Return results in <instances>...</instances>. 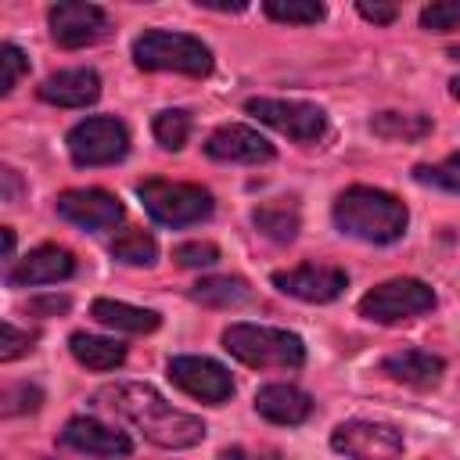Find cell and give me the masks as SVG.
Masks as SVG:
<instances>
[{"instance_id": "6da1fadb", "label": "cell", "mask_w": 460, "mask_h": 460, "mask_svg": "<svg viewBox=\"0 0 460 460\" xmlns=\"http://www.w3.org/2000/svg\"><path fill=\"white\" fill-rule=\"evenodd\" d=\"M97 402L104 410H111L115 417L129 420L137 431H144L147 442H155L162 449H187L205 438V424L194 413L176 410L158 388H151L144 381L108 385L97 392Z\"/></svg>"}, {"instance_id": "7a4b0ae2", "label": "cell", "mask_w": 460, "mask_h": 460, "mask_svg": "<svg viewBox=\"0 0 460 460\" xmlns=\"http://www.w3.org/2000/svg\"><path fill=\"white\" fill-rule=\"evenodd\" d=\"M334 223L341 234L359 237L367 244H392L406 234L410 212L395 194L359 183L334 198Z\"/></svg>"}, {"instance_id": "3957f363", "label": "cell", "mask_w": 460, "mask_h": 460, "mask_svg": "<svg viewBox=\"0 0 460 460\" xmlns=\"http://www.w3.org/2000/svg\"><path fill=\"white\" fill-rule=\"evenodd\" d=\"M223 349L241 359L244 367H277V370H298L305 363V345L298 334L266 327V323H230L223 331Z\"/></svg>"}, {"instance_id": "277c9868", "label": "cell", "mask_w": 460, "mask_h": 460, "mask_svg": "<svg viewBox=\"0 0 460 460\" xmlns=\"http://www.w3.org/2000/svg\"><path fill=\"white\" fill-rule=\"evenodd\" d=\"M133 61L144 72H183V75H208L212 72V50L187 32L169 29H147L133 40Z\"/></svg>"}, {"instance_id": "5b68a950", "label": "cell", "mask_w": 460, "mask_h": 460, "mask_svg": "<svg viewBox=\"0 0 460 460\" xmlns=\"http://www.w3.org/2000/svg\"><path fill=\"white\" fill-rule=\"evenodd\" d=\"M137 194L147 208V216L162 226H190L212 216V194L198 183H169V180H144L137 183Z\"/></svg>"}, {"instance_id": "8992f818", "label": "cell", "mask_w": 460, "mask_h": 460, "mask_svg": "<svg viewBox=\"0 0 460 460\" xmlns=\"http://www.w3.org/2000/svg\"><path fill=\"white\" fill-rule=\"evenodd\" d=\"M435 309V291L417 277H392L359 298V316L374 323H399Z\"/></svg>"}, {"instance_id": "52a82bcc", "label": "cell", "mask_w": 460, "mask_h": 460, "mask_svg": "<svg viewBox=\"0 0 460 460\" xmlns=\"http://www.w3.org/2000/svg\"><path fill=\"white\" fill-rule=\"evenodd\" d=\"M126 151H129V133L111 115H93L68 129V155L75 165H111L122 162Z\"/></svg>"}, {"instance_id": "ba28073f", "label": "cell", "mask_w": 460, "mask_h": 460, "mask_svg": "<svg viewBox=\"0 0 460 460\" xmlns=\"http://www.w3.org/2000/svg\"><path fill=\"white\" fill-rule=\"evenodd\" d=\"M248 115H255L259 122L273 126L277 133L298 140V144H316L327 129V115L320 104L309 101H284V97H252L244 104Z\"/></svg>"}, {"instance_id": "9c48e42d", "label": "cell", "mask_w": 460, "mask_h": 460, "mask_svg": "<svg viewBox=\"0 0 460 460\" xmlns=\"http://www.w3.org/2000/svg\"><path fill=\"white\" fill-rule=\"evenodd\" d=\"M331 449L349 460H395L402 453V435L381 420H341L331 431Z\"/></svg>"}, {"instance_id": "30bf717a", "label": "cell", "mask_w": 460, "mask_h": 460, "mask_svg": "<svg viewBox=\"0 0 460 460\" xmlns=\"http://www.w3.org/2000/svg\"><path fill=\"white\" fill-rule=\"evenodd\" d=\"M58 216L79 230H111L115 223H122L126 208L122 201L111 194V190H101V187H75V190H65L58 194L54 201Z\"/></svg>"}, {"instance_id": "8fae6325", "label": "cell", "mask_w": 460, "mask_h": 460, "mask_svg": "<svg viewBox=\"0 0 460 460\" xmlns=\"http://www.w3.org/2000/svg\"><path fill=\"white\" fill-rule=\"evenodd\" d=\"M50 18V36L58 47L65 50H79L86 43H97L108 32V14L97 4H83V0H61L47 11Z\"/></svg>"}, {"instance_id": "7c38bea8", "label": "cell", "mask_w": 460, "mask_h": 460, "mask_svg": "<svg viewBox=\"0 0 460 460\" xmlns=\"http://www.w3.org/2000/svg\"><path fill=\"white\" fill-rule=\"evenodd\" d=\"M169 377L176 388H183L187 395L201 399V402H226L234 395V381L226 374L223 363L208 359V356H172L169 359Z\"/></svg>"}, {"instance_id": "4fadbf2b", "label": "cell", "mask_w": 460, "mask_h": 460, "mask_svg": "<svg viewBox=\"0 0 460 460\" xmlns=\"http://www.w3.org/2000/svg\"><path fill=\"white\" fill-rule=\"evenodd\" d=\"M273 288L302 302H334L349 288V277L331 262H302L295 270L273 273Z\"/></svg>"}, {"instance_id": "5bb4252c", "label": "cell", "mask_w": 460, "mask_h": 460, "mask_svg": "<svg viewBox=\"0 0 460 460\" xmlns=\"http://www.w3.org/2000/svg\"><path fill=\"white\" fill-rule=\"evenodd\" d=\"M61 446L75 449V453H90V456H129L133 453V442L126 431L111 428V424H101L93 417H72L65 428H61Z\"/></svg>"}, {"instance_id": "9a60e30c", "label": "cell", "mask_w": 460, "mask_h": 460, "mask_svg": "<svg viewBox=\"0 0 460 460\" xmlns=\"http://www.w3.org/2000/svg\"><path fill=\"white\" fill-rule=\"evenodd\" d=\"M205 155L216 158V162H244V165H255V162H270L273 158V144L262 133H255L252 126L230 122V126H219L216 133H208Z\"/></svg>"}, {"instance_id": "2e32d148", "label": "cell", "mask_w": 460, "mask_h": 460, "mask_svg": "<svg viewBox=\"0 0 460 460\" xmlns=\"http://www.w3.org/2000/svg\"><path fill=\"white\" fill-rule=\"evenodd\" d=\"M75 273V259L68 248L58 244H40L32 248L18 266L7 270V284L11 288H32V284H58L65 277Z\"/></svg>"}, {"instance_id": "e0dca14e", "label": "cell", "mask_w": 460, "mask_h": 460, "mask_svg": "<svg viewBox=\"0 0 460 460\" xmlns=\"http://www.w3.org/2000/svg\"><path fill=\"white\" fill-rule=\"evenodd\" d=\"M40 97L58 108H86L101 97V75L93 68H65L40 83Z\"/></svg>"}, {"instance_id": "ac0fdd59", "label": "cell", "mask_w": 460, "mask_h": 460, "mask_svg": "<svg viewBox=\"0 0 460 460\" xmlns=\"http://www.w3.org/2000/svg\"><path fill=\"white\" fill-rule=\"evenodd\" d=\"M255 410H259V417L291 428V424L309 420L313 399H309V392H302L295 385H262L255 392Z\"/></svg>"}, {"instance_id": "d6986e66", "label": "cell", "mask_w": 460, "mask_h": 460, "mask_svg": "<svg viewBox=\"0 0 460 460\" xmlns=\"http://www.w3.org/2000/svg\"><path fill=\"white\" fill-rule=\"evenodd\" d=\"M381 370L392 381H402V385H413V388H431V385H438V377L446 370V359L435 356V352H424V349H402V352L385 356Z\"/></svg>"}, {"instance_id": "ffe728a7", "label": "cell", "mask_w": 460, "mask_h": 460, "mask_svg": "<svg viewBox=\"0 0 460 460\" xmlns=\"http://www.w3.org/2000/svg\"><path fill=\"white\" fill-rule=\"evenodd\" d=\"M90 316L111 331H126V334H147L162 323V316L155 309H140L129 302H115V298H97L90 305Z\"/></svg>"}, {"instance_id": "44dd1931", "label": "cell", "mask_w": 460, "mask_h": 460, "mask_svg": "<svg viewBox=\"0 0 460 460\" xmlns=\"http://www.w3.org/2000/svg\"><path fill=\"white\" fill-rule=\"evenodd\" d=\"M68 349H72V356H75L83 367H90V370H115V367H122V359H126V349H122L119 341L97 338V334H86V331H75V334L68 338Z\"/></svg>"}, {"instance_id": "7402d4cb", "label": "cell", "mask_w": 460, "mask_h": 460, "mask_svg": "<svg viewBox=\"0 0 460 460\" xmlns=\"http://www.w3.org/2000/svg\"><path fill=\"white\" fill-rule=\"evenodd\" d=\"M252 223L262 237H270L277 244H288V241H295V234L302 226V216L291 201H270V205H259L252 212Z\"/></svg>"}, {"instance_id": "603a6c76", "label": "cell", "mask_w": 460, "mask_h": 460, "mask_svg": "<svg viewBox=\"0 0 460 460\" xmlns=\"http://www.w3.org/2000/svg\"><path fill=\"white\" fill-rule=\"evenodd\" d=\"M190 298L201 305H212V309H230V305L248 302L252 288L241 277H201L198 284H190Z\"/></svg>"}, {"instance_id": "cb8c5ba5", "label": "cell", "mask_w": 460, "mask_h": 460, "mask_svg": "<svg viewBox=\"0 0 460 460\" xmlns=\"http://www.w3.org/2000/svg\"><path fill=\"white\" fill-rule=\"evenodd\" d=\"M370 133L381 140H424L431 133V119L417 111H377L370 119Z\"/></svg>"}, {"instance_id": "d4e9b609", "label": "cell", "mask_w": 460, "mask_h": 460, "mask_svg": "<svg viewBox=\"0 0 460 460\" xmlns=\"http://www.w3.org/2000/svg\"><path fill=\"white\" fill-rule=\"evenodd\" d=\"M111 255L119 262H126V266H151L158 259V244L144 230H126L122 237L111 241Z\"/></svg>"}, {"instance_id": "484cf974", "label": "cell", "mask_w": 460, "mask_h": 460, "mask_svg": "<svg viewBox=\"0 0 460 460\" xmlns=\"http://www.w3.org/2000/svg\"><path fill=\"white\" fill-rule=\"evenodd\" d=\"M262 11L273 22H288V25H316L323 18V4L316 0H266Z\"/></svg>"}, {"instance_id": "4316f807", "label": "cell", "mask_w": 460, "mask_h": 460, "mask_svg": "<svg viewBox=\"0 0 460 460\" xmlns=\"http://www.w3.org/2000/svg\"><path fill=\"white\" fill-rule=\"evenodd\" d=\"M190 137V115L180 111V108H165L155 115V140L169 151H180Z\"/></svg>"}, {"instance_id": "83f0119b", "label": "cell", "mask_w": 460, "mask_h": 460, "mask_svg": "<svg viewBox=\"0 0 460 460\" xmlns=\"http://www.w3.org/2000/svg\"><path fill=\"white\" fill-rule=\"evenodd\" d=\"M413 180L460 194V151L449 155V158H442L438 165H417V169H413Z\"/></svg>"}, {"instance_id": "f1b7e54d", "label": "cell", "mask_w": 460, "mask_h": 460, "mask_svg": "<svg viewBox=\"0 0 460 460\" xmlns=\"http://www.w3.org/2000/svg\"><path fill=\"white\" fill-rule=\"evenodd\" d=\"M420 29L428 32H453L460 29V0H438L420 11Z\"/></svg>"}, {"instance_id": "f546056e", "label": "cell", "mask_w": 460, "mask_h": 460, "mask_svg": "<svg viewBox=\"0 0 460 460\" xmlns=\"http://www.w3.org/2000/svg\"><path fill=\"white\" fill-rule=\"evenodd\" d=\"M25 72H29L25 50L14 47V43H4V47H0V93H11Z\"/></svg>"}, {"instance_id": "4dcf8cb0", "label": "cell", "mask_w": 460, "mask_h": 460, "mask_svg": "<svg viewBox=\"0 0 460 460\" xmlns=\"http://www.w3.org/2000/svg\"><path fill=\"white\" fill-rule=\"evenodd\" d=\"M172 259L187 270H198V266H212L219 259V248L212 241H187V244H176L172 248Z\"/></svg>"}, {"instance_id": "1f68e13d", "label": "cell", "mask_w": 460, "mask_h": 460, "mask_svg": "<svg viewBox=\"0 0 460 460\" xmlns=\"http://www.w3.org/2000/svg\"><path fill=\"white\" fill-rule=\"evenodd\" d=\"M32 345H36V334H32V331H22V327H14L11 320H4V341H0V359H4V363L25 356Z\"/></svg>"}, {"instance_id": "d6a6232c", "label": "cell", "mask_w": 460, "mask_h": 460, "mask_svg": "<svg viewBox=\"0 0 460 460\" xmlns=\"http://www.w3.org/2000/svg\"><path fill=\"white\" fill-rule=\"evenodd\" d=\"M43 392L32 385H11L4 388V413H25V410H40Z\"/></svg>"}, {"instance_id": "836d02e7", "label": "cell", "mask_w": 460, "mask_h": 460, "mask_svg": "<svg viewBox=\"0 0 460 460\" xmlns=\"http://www.w3.org/2000/svg\"><path fill=\"white\" fill-rule=\"evenodd\" d=\"M68 305H72L68 295H43V298H29V302H25V313L47 320V316H61V313H68Z\"/></svg>"}, {"instance_id": "e575fe53", "label": "cell", "mask_w": 460, "mask_h": 460, "mask_svg": "<svg viewBox=\"0 0 460 460\" xmlns=\"http://www.w3.org/2000/svg\"><path fill=\"white\" fill-rule=\"evenodd\" d=\"M356 11H359L367 22H374V25H392V22H395V14H399V11H395V4H377V0H374V4H370V0H359V4H356Z\"/></svg>"}, {"instance_id": "d590c367", "label": "cell", "mask_w": 460, "mask_h": 460, "mask_svg": "<svg viewBox=\"0 0 460 460\" xmlns=\"http://www.w3.org/2000/svg\"><path fill=\"white\" fill-rule=\"evenodd\" d=\"M223 460H284L277 449H244V446H230L223 449Z\"/></svg>"}, {"instance_id": "8d00e7d4", "label": "cell", "mask_w": 460, "mask_h": 460, "mask_svg": "<svg viewBox=\"0 0 460 460\" xmlns=\"http://www.w3.org/2000/svg\"><path fill=\"white\" fill-rule=\"evenodd\" d=\"M0 187H4V201L7 205H18L22 201V180L14 169H0Z\"/></svg>"}, {"instance_id": "74e56055", "label": "cell", "mask_w": 460, "mask_h": 460, "mask_svg": "<svg viewBox=\"0 0 460 460\" xmlns=\"http://www.w3.org/2000/svg\"><path fill=\"white\" fill-rule=\"evenodd\" d=\"M198 4L212 11H244V4H226V0H198Z\"/></svg>"}, {"instance_id": "f35d334b", "label": "cell", "mask_w": 460, "mask_h": 460, "mask_svg": "<svg viewBox=\"0 0 460 460\" xmlns=\"http://www.w3.org/2000/svg\"><path fill=\"white\" fill-rule=\"evenodd\" d=\"M0 237H4V259H11V255H14V230H11V226H4V230H0Z\"/></svg>"}, {"instance_id": "ab89813d", "label": "cell", "mask_w": 460, "mask_h": 460, "mask_svg": "<svg viewBox=\"0 0 460 460\" xmlns=\"http://www.w3.org/2000/svg\"><path fill=\"white\" fill-rule=\"evenodd\" d=\"M449 93H453V97H460V75H453V79H449Z\"/></svg>"}, {"instance_id": "60d3db41", "label": "cell", "mask_w": 460, "mask_h": 460, "mask_svg": "<svg viewBox=\"0 0 460 460\" xmlns=\"http://www.w3.org/2000/svg\"><path fill=\"white\" fill-rule=\"evenodd\" d=\"M449 58H453V61H460V43H456V47H449Z\"/></svg>"}]
</instances>
